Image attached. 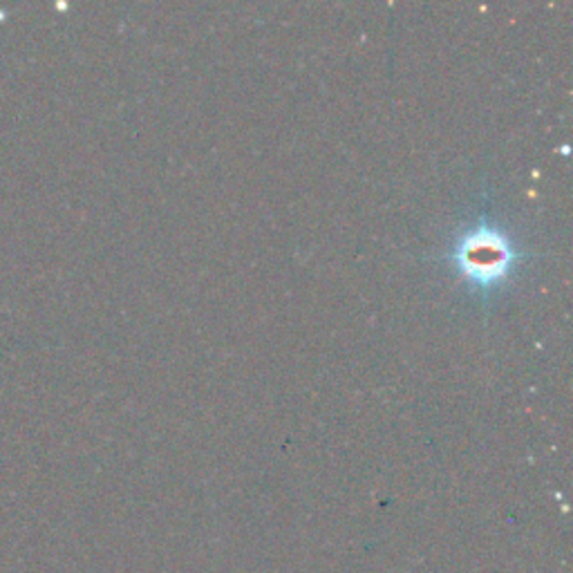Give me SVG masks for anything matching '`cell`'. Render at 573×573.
<instances>
[{"label": "cell", "instance_id": "6da1fadb", "mask_svg": "<svg viewBox=\"0 0 573 573\" xmlns=\"http://www.w3.org/2000/svg\"><path fill=\"white\" fill-rule=\"evenodd\" d=\"M513 260L515 252L508 243V237L498 229L489 226H477L468 231L455 249V262L459 273L468 282L482 286V290L504 280L511 271Z\"/></svg>", "mask_w": 573, "mask_h": 573}]
</instances>
